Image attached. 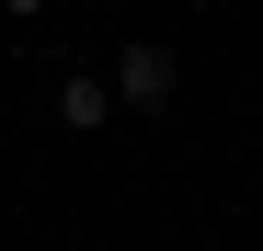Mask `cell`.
<instances>
[{
  "label": "cell",
  "instance_id": "1",
  "mask_svg": "<svg viewBox=\"0 0 263 251\" xmlns=\"http://www.w3.org/2000/svg\"><path fill=\"white\" fill-rule=\"evenodd\" d=\"M183 103V57L160 46V34H138V46L115 57V114H172Z\"/></svg>",
  "mask_w": 263,
  "mask_h": 251
},
{
  "label": "cell",
  "instance_id": "2",
  "mask_svg": "<svg viewBox=\"0 0 263 251\" xmlns=\"http://www.w3.org/2000/svg\"><path fill=\"white\" fill-rule=\"evenodd\" d=\"M58 126H69V137H92V126H115V80H92V69H58Z\"/></svg>",
  "mask_w": 263,
  "mask_h": 251
},
{
  "label": "cell",
  "instance_id": "3",
  "mask_svg": "<svg viewBox=\"0 0 263 251\" xmlns=\"http://www.w3.org/2000/svg\"><path fill=\"white\" fill-rule=\"evenodd\" d=\"M0 12H12V23H46V12H58V0H0Z\"/></svg>",
  "mask_w": 263,
  "mask_h": 251
}]
</instances>
